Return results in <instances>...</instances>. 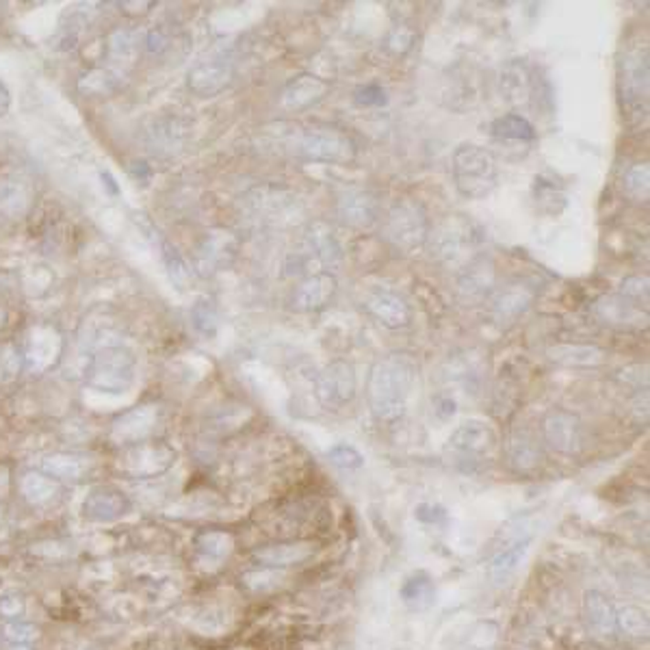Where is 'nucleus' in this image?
<instances>
[{
    "label": "nucleus",
    "instance_id": "obj_1",
    "mask_svg": "<svg viewBox=\"0 0 650 650\" xmlns=\"http://www.w3.org/2000/svg\"><path fill=\"white\" fill-rule=\"evenodd\" d=\"M419 365L410 354H389L371 367L367 382V401L378 423L392 425L403 419L410 395L417 384Z\"/></svg>",
    "mask_w": 650,
    "mask_h": 650
},
{
    "label": "nucleus",
    "instance_id": "obj_2",
    "mask_svg": "<svg viewBox=\"0 0 650 650\" xmlns=\"http://www.w3.org/2000/svg\"><path fill=\"white\" fill-rule=\"evenodd\" d=\"M239 210L245 224L261 230H284L302 224L306 217L302 197L282 185L251 186L239 197Z\"/></svg>",
    "mask_w": 650,
    "mask_h": 650
},
{
    "label": "nucleus",
    "instance_id": "obj_3",
    "mask_svg": "<svg viewBox=\"0 0 650 650\" xmlns=\"http://www.w3.org/2000/svg\"><path fill=\"white\" fill-rule=\"evenodd\" d=\"M430 251L432 259L438 261L444 269L458 273L460 269L471 265L482 256L485 234L477 221L466 215H449L430 230Z\"/></svg>",
    "mask_w": 650,
    "mask_h": 650
},
{
    "label": "nucleus",
    "instance_id": "obj_4",
    "mask_svg": "<svg viewBox=\"0 0 650 650\" xmlns=\"http://www.w3.org/2000/svg\"><path fill=\"white\" fill-rule=\"evenodd\" d=\"M618 101L629 126L648 115V46H626L618 59Z\"/></svg>",
    "mask_w": 650,
    "mask_h": 650
},
{
    "label": "nucleus",
    "instance_id": "obj_5",
    "mask_svg": "<svg viewBox=\"0 0 650 650\" xmlns=\"http://www.w3.org/2000/svg\"><path fill=\"white\" fill-rule=\"evenodd\" d=\"M451 172L455 189L468 200H484L499 185V163L495 155L475 144H464L453 152Z\"/></svg>",
    "mask_w": 650,
    "mask_h": 650
},
{
    "label": "nucleus",
    "instance_id": "obj_6",
    "mask_svg": "<svg viewBox=\"0 0 650 650\" xmlns=\"http://www.w3.org/2000/svg\"><path fill=\"white\" fill-rule=\"evenodd\" d=\"M286 150L295 159L308 163H351L356 159L354 139L330 126L300 128L286 137Z\"/></svg>",
    "mask_w": 650,
    "mask_h": 650
},
{
    "label": "nucleus",
    "instance_id": "obj_7",
    "mask_svg": "<svg viewBox=\"0 0 650 650\" xmlns=\"http://www.w3.org/2000/svg\"><path fill=\"white\" fill-rule=\"evenodd\" d=\"M430 217L423 204L414 197H400L392 202L384 217L382 234L392 250L401 254H414L425 248L430 239Z\"/></svg>",
    "mask_w": 650,
    "mask_h": 650
},
{
    "label": "nucleus",
    "instance_id": "obj_8",
    "mask_svg": "<svg viewBox=\"0 0 650 650\" xmlns=\"http://www.w3.org/2000/svg\"><path fill=\"white\" fill-rule=\"evenodd\" d=\"M496 449V433L484 421H466L449 436L444 458L460 473H477Z\"/></svg>",
    "mask_w": 650,
    "mask_h": 650
},
{
    "label": "nucleus",
    "instance_id": "obj_9",
    "mask_svg": "<svg viewBox=\"0 0 650 650\" xmlns=\"http://www.w3.org/2000/svg\"><path fill=\"white\" fill-rule=\"evenodd\" d=\"M137 358L124 345H107L98 349L87 368V386L107 395H122L134 384Z\"/></svg>",
    "mask_w": 650,
    "mask_h": 650
},
{
    "label": "nucleus",
    "instance_id": "obj_10",
    "mask_svg": "<svg viewBox=\"0 0 650 650\" xmlns=\"http://www.w3.org/2000/svg\"><path fill=\"white\" fill-rule=\"evenodd\" d=\"M358 379L356 368L347 360H332L314 378V397L325 410H341L356 400Z\"/></svg>",
    "mask_w": 650,
    "mask_h": 650
},
{
    "label": "nucleus",
    "instance_id": "obj_11",
    "mask_svg": "<svg viewBox=\"0 0 650 650\" xmlns=\"http://www.w3.org/2000/svg\"><path fill=\"white\" fill-rule=\"evenodd\" d=\"M176 462V449L167 442H137L124 453L122 471L133 479H155Z\"/></svg>",
    "mask_w": 650,
    "mask_h": 650
},
{
    "label": "nucleus",
    "instance_id": "obj_12",
    "mask_svg": "<svg viewBox=\"0 0 650 650\" xmlns=\"http://www.w3.org/2000/svg\"><path fill=\"white\" fill-rule=\"evenodd\" d=\"M239 248H241V241H239L237 234L228 230L207 232L202 237V241L196 245L193 265H196L197 273L204 275V278L219 273L237 261Z\"/></svg>",
    "mask_w": 650,
    "mask_h": 650
},
{
    "label": "nucleus",
    "instance_id": "obj_13",
    "mask_svg": "<svg viewBox=\"0 0 650 650\" xmlns=\"http://www.w3.org/2000/svg\"><path fill=\"white\" fill-rule=\"evenodd\" d=\"M485 368H488V362H485L482 351L460 349L447 356L441 373L449 386H460L468 395H479L485 379Z\"/></svg>",
    "mask_w": 650,
    "mask_h": 650
},
{
    "label": "nucleus",
    "instance_id": "obj_14",
    "mask_svg": "<svg viewBox=\"0 0 650 650\" xmlns=\"http://www.w3.org/2000/svg\"><path fill=\"white\" fill-rule=\"evenodd\" d=\"M542 436L555 453L575 455L583 447V423L575 412L553 408L542 421Z\"/></svg>",
    "mask_w": 650,
    "mask_h": 650
},
{
    "label": "nucleus",
    "instance_id": "obj_15",
    "mask_svg": "<svg viewBox=\"0 0 650 650\" xmlns=\"http://www.w3.org/2000/svg\"><path fill=\"white\" fill-rule=\"evenodd\" d=\"M234 76V59L230 55H213L202 59L186 74V85L200 98H213L230 85Z\"/></svg>",
    "mask_w": 650,
    "mask_h": 650
},
{
    "label": "nucleus",
    "instance_id": "obj_16",
    "mask_svg": "<svg viewBox=\"0 0 650 650\" xmlns=\"http://www.w3.org/2000/svg\"><path fill=\"white\" fill-rule=\"evenodd\" d=\"M496 289V269L488 256H479L458 272V282H455V295L464 306H477V304L488 302L492 291Z\"/></svg>",
    "mask_w": 650,
    "mask_h": 650
},
{
    "label": "nucleus",
    "instance_id": "obj_17",
    "mask_svg": "<svg viewBox=\"0 0 650 650\" xmlns=\"http://www.w3.org/2000/svg\"><path fill=\"white\" fill-rule=\"evenodd\" d=\"M536 300V289L527 282H507L496 286L488 297L490 317L496 325H512L514 321L523 317Z\"/></svg>",
    "mask_w": 650,
    "mask_h": 650
},
{
    "label": "nucleus",
    "instance_id": "obj_18",
    "mask_svg": "<svg viewBox=\"0 0 650 650\" xmlns=\"http://www.w3.org/2000/svg\"><path fill=\"white\" fill-rule=\"evenodd\" d=\"M304 251L310 256V261L314 259L327 272L341 267L345 259V248L336 228L324 219H314L306 226V230H304Z\"/></svg>",
    "mask_w": 650,
    "mask_h": 650
},
{
    "label": "nucleus",
    "instance_id": "obj_19",
    "mask_svg": "<svg viewBox=\"0 0 650 650\" xmlns=\"http://www.w3.org/2000/svg\"><path fill=\"white\" fill-rule=\"evenodd\" d=\"M336 291H338V282L334 273L330 272L308 273L306 278L293 289L289 304L295 313H304V314L321 313V310L330 306L334 297H336Z\"/></svg>",
    "mask_w": 650,
    "mask_h": 650
},
{
    "label": "nucleus",
    "instance_id": "obj_20",
    "mask_svg": "<svg viewBox=\"0 0 650 650\" xmlns=\"http://www.w3.org/2000/svg\"><path fill=\"white\" fill-rule=\"evenodd\" d=\"M362 308L367 310L368 317H373L379 325L389 327V330H403L412 324V310L408 302L397 295L390 289H371L362 300Z\"/></svg>",
    "mask_w": 650,
    "mask_h": 650
},
{
    "label": "nucleus",
    "instance_id": "obj_21",
    "mask_svg": "<svg viewBox=\"0 0 650 650\" xmlns=\"http://www.w3.org/2000/svg\"><path fill=\"white\" fill-rule=\"evenodd\" d=\"M336 217L345 226L356 228V230H368L378 224L379 219V200L373 191L345 189L336 200Z\"/></svg>",
    "mask_w": 650,
    "mask_h": 650
},
{
    "label": "nucleus",
    "instance_id": "obj_22",
    "mask_svg": "<svg viewBox=\"0 0 650 650\" xmlns=\"http://www.w3.org/2000/svg\"><path fill=\"white\" fill-rule=\"evenodd\" d=\"M592 314L601 324L616 330H640L648 324V308L637 306L618 293L599 297L592 306Z\"/></svg>",
    "mask_w": 650,
    "mask_h": 650
},
{
    "label": "nucleus",
    "instance_id": "obj_23",
    "mask_svg": "<svg viewBox=\"0 0 650 650\" xmlns=\"http://www.w3.org/2000/svg\"><path fill=\"white\" fill-rule=\"evenodd\" d=\"M501 96L509 107L525 109L534 102L536 74L525 59H512L501 68Z\"/></svg>",
    "mask_w": 650,
    "mask_h": 650
},
{
    "label": "nucleus",
    "instance_id": "obj_24",
    "mask_svg": "<svg viewBox=\"0 0 650 650\" xmlns=\"http://www.w3.org/2000/svg\"><path fill=\"white\" fill-rule=\"evenodd\" d=\"M156 423H159V406L145 403V406L133 408L113 421L111 441L115 444H131L133 447V444L144 442L155 432Z\"/></svg>",
    "mask_w": 650,
    "mask_h": 650
},
{
    "label": "nucleus",
    "instance_id": "obj_25",
    "mask_svg": "<svg viewBox=\"0 0 650 650\" xmlns=\"http://www.w3.org/2000/svg\"><path fill=\"white\" fill-rule=\"evenodd\" d=\"M133 509V501L122 490L101 485L90 490L83 501V517L91 523H115Z\"/></svg>",
    "mask_w": 650,
    "mask_h": 650
},
{
    "label": "nucleus",
    "instance_id": "obj_26",
    "mask_svg": "<svg viewBox=\"0 0 650 650\" xmlns=\"http://www.w3.org/2000/svg\"><path fill=\"white\" fill-rule=\"evenodd\" d=\"M531 542H534V531H527V529H520L509 538L506 547H503L499 553L495 555V559L490 561L488 575L492 581L496 585H503L517 575L520 564H523L527 553H529Z\"/></svg>",
    "mask_w": 650,
    "mask_h": 650
},
{
    "label": "nucleus",
    "instance_id": "obj_27",
    "mask_svg": "<svg viewBox=\"0 0 650 650\" xmlns=\"http://www.w3.org/2000/svg\"><path fill=\"white\" fill-rule=\"evenodd\" d=\"M330 91V83L314 74H297L286 83L282 91V109L289 113H300L321 102Z\"/></svg>",
    "mask_w": 650,
    "mask_h": 650
},
{
    "label": "nucleus",
    "instance_id": "obj_28",
    "mask_svg": "<svg viewBox=\"0 0 650 650\" xmlns=\"http://www.w3.org/2000/svg\"><path fill=\"white\" fill-rule=\"evenodd\" d=\"M583 618L585 626L596 640H612L618 631L616 607L599 590H590L583 596Z\"/></svg>",
    "mask_w": 650,
    "mask_h": 650
},
{
    "label": "nucleus",
    "instance_id": "obj_29",
    "mask_svg": "<svg viewBox=\"0 0 650 650\" xmlns=\"http://www.w3.org/2000/svg\"><path fill=\"white\" fill-rule=\"evenodd\" d=\"M314 555V544L310 542H278L269 547L256 549L251 559L261 568H273V570H284L289 566H297L308 561Z\"/></svg>",
    "mask_w": 650,
    "mask_h": 650
},
{
    "label": "nucleus",
    "instance_id": "obj_30",
    "mask_svg": "<svg viewBox=\"0 0 650 650\" xmlns=\"http://www.w3.org/2000/svg\"><path fill=\"white\" fill-rule=\"evenodd\" d=\"M61 354V338L52 327H35L25 347V365L28 371H46Z\"/></svg>",
    "mask_w": 650,
    "mask_h": 650
},
{
    "label": "nucleus",
    "instance_id": "obj_31",
    "mask_svg": "<svg viewBox=\"0 0 650 650\" xmlns=\"http://www.w3.org/2000/svg\"><path fill=\"white\" fill-rule=\"evenodd\" d=\"M549 358L555 365L570 367V368H594L607 362V351L599 345H579V343H564L549 347Z\"/></svg>",
    "mask_w": 650,
    "mask_h": 650
},
{
    "label": "nucleus",
    "instance_id": "obj_32",
    "mask_svg": "<svg viewBox=\"0 0 650 650\" xmlns=\"http://www.w3.org/2000/svg\"><path fill=\"white\" fill-rule=\"evenodd\" d=\"M507 458L518 473L536 471L542 462V447L529 432L517 430L507 438Z\"/></svg>",
    "mask_w": 650,
    "mask_h": 650
},
{
    "label": "nucleus",
    "instance_id": "obj_33",
    "mask_svg": "<svg viewBox=\"0 0 650 650\" xmlns=\"http://www.w3.org/2000/svg\"><path fill=\"white\" fill-rule=\"evenodd\" d=\"M90 460L76 453H52L39 462L44 475L59 479V482H79V479H83L90 473Z\"/></svg>",
    "mask_w": 650,
    "mask_h": 650
},
{
    "label": "nucleus",
    "instance_id": "obj_34",
    "mask_svg": "<svg viewBox=\"0 0 650 650\" xmlns=\"http://www.w3.org/2000/svg\"><path fill=\"white\" fill-rule=\"evenodd\" d=\"M400 596L410 612H427L433 602H436V588L430 575L425 572H417V575L408 577L403 581Z\"/></svg>",
    "mask_w": 650,
    "mask_h": 650
},
{
    "label": "nucleus",
    "instance_id": "obj_35",
    "mask_svg": "<svg viewBox=\"0 0 650 650\" xmlns=\"http://www.w3.org/2000/svg\"><path fill=\"white\" fill-rule=\"evenodd\" d=\"M492 137L499 142H514V144H531L536 142V128L520 113H507L496 117L490 124Z\"/></svg>",
    "mask_w": 650,
    "mask_h": 650
},
{
    "label": "nucleus",
    "instance_id": "obj_36",
    "mask_svg": "<svg viewBox=\"0 0 650 650\" xmlns=\"http://www.w3.org/2000/svg\"><path fill=\"white\" fill-rule=\"evenodd\" d=\"M122 76L113 68H93L79 79V91L83 96H113L122 90Z\"/></svg>",
    "mask_w": 650,
    "mask_h": 650
},
{
    "label": "nucleus",
    "instance_id": "obj_37",
    "mask_svg": "<svg viewBox=\"0 0 650 650\" xmlns=\"http://www.w3.org/2000/svg\"><path fill=\"white\" fill-rule=\"evenodd\" d=\"M232 536L226 531H204L196 540V553L202 564L219 566L232 553Z\"/></svg>",
    "mask_w": 650,
    "mask_h": 650
},
{
    "label": "nucleus",
    "instance_id": "obj_38",
    "mask_svg": "<svg viewBox=\"0 0 650 650\" xmlns=\"http://www.w3.org/2000/svg\"><path fill=\"white\" fill-rule=\"evenodd\" d=\"M31 207V189L22 180L0 183V213L7 217H22Z\"/></svg>",
    "mask_w": 650,
    "mask_h": 650
},
{
    "label": "nucleus",
    "instance_id": "obj_39",
    "mask_svg": "<svg viewBox=\"0 0 650 650\" xmlns=\"http://www.w3.org/2000/svg\"><path fill=\"white\" fill-rule=\"evenodd\" d=\"M148 134L150 144L156 145L159 150H174L185 142L186 128L183 126V122L176 120V117H161V120H155Z\"/></svg>",
    "mask_w": 650,
    "mask_h": 650
},
{
    "label": "nucleus",
    "instance_id": "obj_40",
    "mask_svg": "<svg viewBox=\"0 0 650 650\" xmlns=\"http://www.w3.org/2000/svg\"><path fill=\"white\" fill-rule=\"evenodd\" d=\"M22 495L33 506H44L59 495V484L44 473H28L22 479Z\"/></svg>",
    "mask_w": 650,
    "mask_h": 650
},
{
    "label": "nucleus",
    "instance_id": "obj_41",
    "mask_svg": "<svg viewBox=\"0 0 650 650\" xmlns=\"http://www.w3.org/2000/svg\"><path fill=\"white\" fill-rule=\"evenodd\" d=\"M616 623L623 634H626L634 640H646L650 634V623H648V613L644 612L642 607L635 605H626L616 612Z\"/></svg>",
    "mask_w": 650,
    "mask_h": 650
},
{
    "label": "nucleus",
    "instance_id": "obj_42",
    "mask_svg": "<svg viewBox=\"0 0 650 650\" xmlns=\"http://www.w3.org/2000/svg\"><path fill=\"white\" fill-rule=\"evenodd\" d=\"M191 321L193 327H196L204 338H213L217 330H219V313H217L215 302L208 300V297H202V300L193 304Z\"/></svg>",
    "mask_w": 650,
    "mask_h": 650
},
{
    "label": "nucleus",
    "instance_id": "obj_43",
    "mask_svg": "<svg viewBox=\"0 0 650 650\" xmlns=\"http://www.w3.org/2000/svg\"><path fill=\"white\" fill-rule=\"evenodd\" d=\"M648 183H650L648 163H634V165L624 172L623 189L626 193V197H631V200L646 202L648 200V186H650Z\"/></svg>",
    "mask_w": 650,
    "mask_h": 650
},
{
    "label": "nucleus",
    "instance_id": "obj_44",
    "mask_svg": "<svg viewBox=\"0 0 650 650\" xmlns=\"http://www.w3.org/2000/svg\"><path fill=\"white\" fill-rule=\"evenodd\" d=\"M241 581L245 588L250 590V592H256V594H262V592H269V590H275L278 588L280 583H282V575H280L278 570H273V568H256V570H251V572H245V575L241 577Z\"/></svg>",
    "mask_w": 650,
    "mask_h": 650
},
{
    "label": "nucleus",
    "instance_id": "obj_45",
    "mask_svg": "<svg viewBox=\"0 0 650 650\" xmlns=\"http://www.w3.org/2000/svg\"><path fill=\"white\" fill-rule=\"evenodd\" d=\"M536 202L540 204L542 210L550 215H558L566 207V196L553 183L536 178Z\"/></svg>",
    "mask_w": 650,
    "mask_h": 650
},
{
    "label": "nucleus",
    "instance_id": "obj_46",
    "mask_svg": "<svg viewBox=\"0 0 650 650\" xmlns=\"http://www.w3.org/2000/svg\"><path fill=\"white\" fill-rule=\"evenodd\" d=\"M327 460L336 468H343V471H358V468L365 466V455L347 442H338L330 447V451H327Z\"/></svg>",
    "mask_w": 650,
    "mask_h": 650
},
{
    "label": "nucleus",
    "instance_id": "obj_47",
    "mask_svg": "<svg viewBox=\"0 0 650 650\" xmlns=\"http://www.w3.org/2000/svg\"><path fill=\"white\" fill-rule=\"evenodd\" d=\"M618 295L626 297V300L637 304V306L648 308V278L646 275H629L620 284Z\"/></svg>",
    "mask_w": 650,
    "mask_h": 650
},
{
    "label": "nucleus",
    "instance_id": "obj_48",
    "mask_svg": "<svg viewBox=\"0 0 650 650\" xmlns=\"http://www.w3.org/2000/svg\"><path fill=\"white\" fill-rule=\"evenodd\" d=\"M109 52L113 59H133L137 55V35L133 31H115L109 37Z\"/></svg>",
    "mask_w": 650,
    "mask_h": 650
},
{
    "label": "nucleus",
    "instance_id": "obj_49",
    "mask_svg": "<svg viewBox=\"0 0 650 650\" xmlns=\"http://www.w3.org/2000/svg\"><path fill=\"white\" fill-rule=\"evenodd\" d=\"M163 250H165V251H163V259H165L167 272H169V275H172V282H176L180 286V289H183L185 282L189 280V275H191L189 265H186L183 256H180L178 251L172 248V245L165 243V248H163Z\"/></svg>",
    "mask_w": 650,
    "mask_h": 650
},
{
    "label": "nucleus",
    "instance_id": "obj_50",
    "mask_svg": "<svg viewBox=\"0 0 650 650\" xmlns=\"http://www.w3.org/2000/svg\"><path fill=\"white\" fill-rule=\"evenodd\" d=\"M356 102L360 104V107H384L386 102H389V93L382 85H362L356 90L354 93Z\"/></svg>",
    "mask_w": 650,
    "mask_h": 650
},
{
    "label": "nucleus",
    "instance_id": "obj_51",
    "mask_svg": "<svg viewBox=\"0 0 650 650\" xmlns=\"http://www.w3.org/2000/svg\"><path fill=\"white\" fill-rule=\"evenodd\" d=\"M432 406H433V414H436L441 421L453 419L455 412H458V401H455V397L451 395V392H441L436 400H432Z\"/></svg>",
    "mask_w": 650,
    "mask_h": 650
},
{
    "label": "nucleus",
    "instance_id": "obj_52",
    "mask_svg": "<svg viewBox=\"0 0 650 650\" xmlns=\"http://www.w3.org/2000/svg\"><path fill=\"white\" fill-rule=\"evenodd\" d=\"M3 631H5V637L14 644L31 642L35 634H37V631H35L33 626L27 624V623H9V624H5Z\"/></svg>",
    "mask_w": 650,
    "mask_h": 650
},
{
    "label": "nucleus",
    "instance_id": "obj_53",
    "mask_svg": "<svg viewBox=\"0 0 650 650\" xmlns=\"http://www.w3.org/2000/svg\"><path fill=\"white\" fill-rule=\"evenodd\" d=\"M412 42H414L412 31H406V28H395L389 37V48L395 52V55H403V52H408L410 48H412Z\"/></svg>",
    "mask_w": 650,
    "mask_h": 650
},
{
    "label": "nucleus",
    "instance_id": "obj_54",
    "mask_svg": "<svg viewBox=\"0 0 650 650\" xmlns=\"http://www.w3.org/2000/svg\"><path fill=\"white\" fill-rule=\"evenodd\" d=\"M444 517H447V512H444L441 506H430V503H421V506L414 509V518L427 525L441 523Z\"/></svg>",
    "mask_w": 650,
    "mask_h": 650
},
{
    "label": "nucleus",
    "instance_id": "obj_55",
    "mask_svg": "<svg viewBox=\"0 0 650 650\" xmlns=\"http://www.w3.org/2000/svg\"><path fill=\"white\" fill-rule=\"evenodd\" d=\"M11 109V93L7 87H5L3 80H0V117H5Z\"/></svg>",
    "mask_w": 650,
    "mask_h": 650
},
{
    "label": "nucleus",
    "instance_id": "obj_56",
    "mask_svg": "<svg viewBox=\"0 0 650 650\" xmlns=\"http://www.w3.org/2000/svg\"><path fill=\"white\" fill-rule=\"evenodd\" d=\"M3 325H5V310L0 308V327H3Z\"/></svg>",
    "mask_w": 650,
    "mask_h": 650
},
{
    "label": "nucleus",
    "instance_id": "obj_57",
    "mask_svg": "<svg viewBox=\"0 0 650 650\" xmlns=\"http://www.w3.org/2000/svg\"><path fill=\"white\" fill-rule=\"evenodd\" d=\"M20 650H27V648H20Z\"/></svg>",
    "mask_w": 650,
    "mask_h": 650
}]
</instances>
